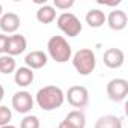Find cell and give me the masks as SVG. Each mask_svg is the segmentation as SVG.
Here are the masks:
<instances>
[{"mask_svg": "<svg viewBox=\"0 0 128 128\" xmlns=\"http://www.w3.org/2000/svg\"><path fill=\"white\" fill-rule=\"evenodd\" d=\"M36 104L39 106V108L45 110V112H51L59 108L63 101H65V94L59 86H44L36 92Z\"/></svg>", "mask_w": 128, "mask_h": 128, "instance_id": "6da1fadb", "label": "cell"}, {"mask_svg": "<svg viewBox=\"0 0 128 128\" xmlns=\"http://www.w3.org/2000/svg\"><path fill=\"white\" fill-rule=\"evenodd\" d=\"M47 50L48 54L53 60L59 62V63H65L71 59L72 56V48L68 44V41L63 38V36H51L47 42Z\"/></svg>", "mask_w": 128, "mask_h": 128, "instance_id": "7a4b0ae2", "label": "cell"}, {"mask_svg": "<svg viewBox=\"0 0 128 128\" xmlns=\"http://www.w3.org/2000/svg\"><path fill=\"white\" fill-rule=\"evenodd\" d=\"M72 65L80 76H89L96 66V56L90 48H80L72 56Z\"/></svg>", "mask_w": 128, "mask_h": 128, "instance_id": "3957f363", "label": "cell"}, {"mask_svg": "<svg viewBox=\"0 0 128 128\" xmlns=\"http://www.w3.org/2000/svg\"><path fill=\"white\" fill-rule=\"evenodd\" d=\"M56 23H57V27L70 38H76L77 35H80L83 29L82 21L72 12H62L56 18Z\"/></svg>", "mask_w": 128, "mask_h": 128, "instance_id": "277c9868", "label": "cell"}, {"mask_svg": "<svg viewBox=\"0 0 128 128\" xmlns=\"http://www.w3.org/2000/svg\"><path fill=\"white\" fill-rule=\"evenodd\" d=\"M128 95V82L125 78H113L107 83V96L113 102H122Z\"/></svg>", "mask_w": 128, "mask_h": 128, "instance_id": "5b68a950", "label": "cell"}, {"mask_svg": "<svg viewBox=\"0 0 128 128\" xmlns=\"http://www.w3.org/2000/svg\"><path fill=\"white\" fill-rule=\"evenodd\" d=\"M65 100L76 108H84L89 104V92L84 86H71L65 95Z\"/></svg>", "mask_w": 128, "mask_h": 128, "instance_id": "8992f818", "label": "cell"}, {"mask_svg": "<svg viewBox=\"0 0 128 128\" xmlns=\"http://www.w3.org/2000/svg\"><path fill=\"white\" fill-rule=\"evenodd\" d=\"M33 104H35V100H33L32 94L27 90H18L12 96V107L15 108V112H18L21 114L29 113L33 108Z\"/></svg>", "mask_w": 128, "mask_h": 128, "instance_id": "52a82bcc", "label": "cell"}, {"mask_svg": "<svg viewBox=\"0 0 128 128\" xmlns=\"http://www.w3.org/2000/svg\"><path fill=\"white\" fill-rule=\"evenodd\" d=\"M102 62L107 68H112V70H116V68H120L125 62V54L120 48H108L104 51L102 54Z\"/></svg>", "mask_w": 128, "mask_h": 128, "instance_id": "ba28073f", "label": "cell"}, {"mask_svg": "<svg viewBox=\"0 0 128 128\" xmlns=\"http://www.w3.org/2000/svg\"><path fill=\"white\" fill-rule=\"evenodd\" d=\"M27 48V41L23 35L20 33H14L11 36H8V45H6V54L14 57L18 56L21 53H24Z\"/></svg>", "mask_w": 128, "mask_h": 128, "instance_id": "9c48e42d", "label": "cell"}, {"mask_svg": "<svg viewBox=\"0 0 128 128\" xmlns=\"http://www.w3.org/2000/svg\"><path fill=\"white\" fill-rule=\"evenodd\" d=\"M106 21L108 24V27L112 30H124L126 27V23H128V17L125 14V11L122 9H114L112 11L107 17H106Z\"/></svg>", "mask_w": 128, "mask_h": 128, "instance_id": "30bf717a", "label": "cell"}, {"mask_svg": "<svg viewBox=\"0 0 128 128\" xmlns=\"http://www.w3.org/2000/svg\"><path fill=\"white\" fill-rule=\"evenodd\" d=\"M20 24H21V20L15 12H6V14H2V17H0V29L5 33L14 35L18 30Z\"/></svg>", "mask_w": 128, "mask_h": 128, "instance_id": "8fae6325", "label": "cell"}, {"mask_svg": "<svg viewBox=\"0 0 128 128\" xmlns=\"http://www.w3.org/2000/svg\"><path fill=\"white\" fill-rule=\"evenodd\" d=\"M24 62H26V66L30 68L32 71L33 70H41L47 65L48 62V57L44 51L41 50H35V51H30L26 57H24Z\"/></svg>", "mask_w": 128, "mask_h": 128, "instance_id": "7c38bea8", "label": "cell"}, {"mask_svg": "<svg viewBox=\"0 0 128 128\" xmlns=\"http://www.w3.org/2000/svg\"><path fill=\"white\" fill-rule=\"evenodd\" d=\"M14 80H15V83H17L18 86H21V88L30 86V84L33 83V80H35V72H33L30 68H27V66H21V68L15 70V72H14Z\"/></svg>", "mask_w": 128, "mask_h": 128, "instance_id": "4fadbf2b", "label": "cell"}, {"mask_svg": "<svg viewBox=\"0 0 128 128\" xmlns=\"http://www.w3.org/2000/svg\"><path fill=\"white\" fill-rule=\"evenodd\" d=\"M95 128H122V119L114 114H104L96 119Z\"/></svg>", "mask_w": 128, "mask_h": 128, "instance_id": "5bb4252c", "label": "cell"}, {"mask_svg": "<svg viewBox=\"0 0 128 128\" xmlns=\"http://www.w3.org/2000/svg\"><path fill=\"white\" fill-rule=\"evenodd\" d=\"M36 20L42 24H50L56 20V9L50 5H42L36 11Z\"/></svg>", "mask_w": 128, "mask_h": 128, "instance_id": "9a60e30c", "label": "cell"}, {"mask_svg": "<svg viewBox=\"0 0 128 128\" xmlns=\"http://www.w3.org/2000/svg\"><path fill=\"white\" fill-rule=\"evenodd\" d=\"M86 23L92 29H98L106 23V14L101 9H90L86 14Z\"/></svg>", "mask_w": 128, "mask_h": 128, "instance_id": "2e32d148", "label": "cell"}, {"mask_svg": "<svg viewBox=\"0 0 128 128\" xmlns=\"http://www.w3.org/2000/svg\"><path fill=\"white\" fill-rule=\"evenodd\" d=\"M65 120L70 125H72L74 128H84L86 126V116H84V113L82 110H72V112H70L66 114Z\"/></svg>", "mask_w": 128, "mask_h": 128, "instance_id": "e0dca14e", "label": "cell"}, {"mask_svg": "<svg viewBox=\"0 0 128 128\" xmlns=\"http://www.w3.org/2000/svg\"><path fill=\"white\" fill-rule=\"evenodd\" d=\"M17 70V63L15 59L8 56V54H2L0 56V72L2 74H12Z\"/></svg>", "mask_w": 128, "mask_h": 128, "instance_id": "ac0fdd59", "label": "cell"}, {"mask_svg": "<svg viewBox=\"0 0 128 128\" xmlns=\"http://www.w3.org/2000/svg\"><path fill=\"white\" fill-rule=\"evenodd\" d=\"M20 128H41V124H39L38 116H33V114L24 116L23 120L20 122Z\"/></svg>", "mask_w": 128, "mask_h": 128, "instance_id": "d6986e66", "label": "cell"}, {"mask_svg": "<svg viewBox=\"0 0 128 128\" xmlns=\"http://www.w3.org/2000/svg\"><path fill=\"white\" fill-rule=\"evenodd\" d=\"M12 119V112L6 106H0V126L8 125Z\"/></svg>", "mask_w": 128, "mask_h": 128, "instance_id": "ffe728a7", "label": "cell"}, {"mask_svg": "<svg viewBox=\"0 0 128 128\" xmlns=\"http://www.w3.org/2000/svg\"><path fill=\"white\" fill-rule=\"evenodd\" d=\"M72 5H74V0H54L53 2V8L60 11H68Z\"/></svg>", "mask_w": 128, "mask_h": 128, "instance_id": "44dd1931", "label": "cell"}, {"mask_svg": "<svg viewBox=\"0 0 128 128\" xmlns=\"http://www.w3.org/2000/svg\"><path fill=\"white\" fill-rule=\"evenodd\" d=\"M6 45H8V35L0 33V54L6 53Z\"/></svg>", "mask_w": 128, "mask_h": 128, "instance_id": "7402d4cb", "label": "cell"}, {"mask_svg": "<svg viewBox=\"0 0 128 128\" xmlns=\"http://www.w3.org/2000/svg\"><path fill=\"white\" fill-rule=\"evenodd\" d=\"M59 128H74V126H72V125H70V124H68L65 119H63V120L59 124Z\"/></svg>", "mask_w": 128, "mask_h": 128, "instance_id": "603a6c76", "label": "cell"}, {"mask_svg": "<svg viewBox=\"0 0 128 128\" xmlns=\"http://www.w3.org/2000/svg\"><path fill=\"white\" fill-rule=\"evenodd\" d=\"M3 96H5V89H3V86H2V84H0V102H2Z\"/></svg>", "mask_w": 128, "mask_h": 128, "instance_id": "cb8c5ba5", "label": "cell"}, {"mask_svg": "<svg viewBox=\"0 0 128 128\" xmlns=\"http://www.w3.org/2000/svg\"><path fill=\"white\" fill-rule=\"evenodd\" d=\"M0 128H17V126H14V125L8 124V125H3V126H0Z\"/></svg>", "mask_w": 128, "mask_h": 128, "instance_id": "d4e9b609", "label": "cell"}, {"mask_svg": "<svg viewBox=\"0 0 128 128\" xmlns=\"http://www.w3.org/2000/svg\"><path fill=\"white\" fill-rule=\"evenodd\" d=\"M2 12H3V6H2V3H0V17H2Z\"/></svg>", "mask_w": 128, "mask_h": 128, "instance_id": "484cf974", "label": "cell"}]
</instances>
